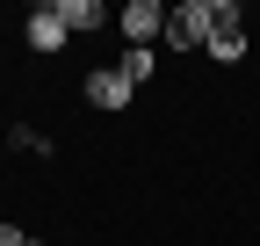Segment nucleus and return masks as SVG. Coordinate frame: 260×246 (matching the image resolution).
Wrapping results in <instances>:
<instances>
[{
    "instance_id": "nucleus-1",
    "label": "nucleus",
    "mask_w": 260,
    "mask_h": 246,
    "mask_svg": "<svg viewBox=\"0 0 260 246\" xmlns=\"http://www.w3.org/2000/svg\"><path fill=\"white\" fill-rule=\"evenodd\" d=\"M210 58L217 66H239L246 58V8L239 0H210Z\"/></svg>"
},
{
    "instance_id": "nucleus-2",
    "label": "nucleus",
    "mask_w": 260,
    "mask_h": 246,
    "mask_svg": "<svg viewBox=\"0 0 260 246\" xmlns=\"http://www.w3.org/2000/svg\"><path fill=\"white\" fill-rule=\"evenodd\" d=\"M167 44L174 51H210V0H174L167 8Z\"/></svg>"
},
{
    "instance_id": "nucleus-3",
    "label": "nucleus",
    "mask_w": 260,
    "mask_h": 246,
    "mask_svg": "<svg viewBox=\"0 0 260 246\" xmlns=\"http://www.w3.org/2000/svg\"><path fill=\"white\" fill-rule=\"evenodd\" d=\"M116 29H123L130 51H152L159 37H167V8H159V0H130V8L116 15Z\"/></svg>"
},
{
    "instance_id": "nucleus-4",
    "label": "nucleus",
    "mask_w": 260,
    "mask_h": 246,
    "mask_svg": "<svg viewBox=\"0 0 260 246\" xmlns=\"http://www.w3.org/2000/svg\"><path fill=\"white\" fill-rule=\"evenodd\" d=\"M130 95H138V87L123 80V66H94V73H87V102H94V109L116 116V109H130Z\"/></svg>"
},
{
    "instance_id": "nucleus-5",
    "label": "nucleus",
    "mask_w": 260,
    "mask_h": 246,
    "mask_svg": "<svg viewBox=\"0 0 260 246\" xmlns=\"http://www.w3.org/2000/svg\"><path fill=\"white\" fill-rule=\"evenodd\" d=\"M51 15L65 22V37H87V29H109V22H116L102 0H51Z\"/></svg>"
},
{
    "instance_id": "nucleus-6",
    "label": "nucleus",
    "mask_w": 260,
    "mask_h": 246,
    "mask_svg": "<svg viewBox=\"0 0 260 246\" xmlns=\"http://www.w3.org/2000/svg\"><path fill=\"white\" fill-rule=\"evenodd\" d=\"M29 51H65V22L51 15V0H44V8H29Z\"/></svg>"
},
{
    "instance_id": "nucleus-7",
    "label": "nucleus",
    "mask_w": 260,
    "mask_h": 246,
    "mask_svg": "<svg viewBox=\"0 0 260 246\" xmlns=\"http://www.w3.org/2000/svg\"><path fill=\"white\" fill-rule=\"evenodd\" d=\"M159 73V51H123V80L138 87V80H152Z\"/></svg>"
},
{
    "instance_id": "nucleus-8",
    "label": "nucleus",
    "mask_w": 260,
    "mask_h": 246,
    "mask_svg": "<svg viewBox=\"0 0 260 246\" xmlns=\"http://www.w3.org/2000/svg\"><path fill=\"white\" fill-rule=\"evenodd\" d=\"M8 145H15V152H51V138L37 131V123H15V131H8Z\"/></svg>"
},
{
    "instance_id": "nucleus-9",
    "label": "nucleus",
    "mask_w": 260,
    "mask_h": 246,
    "mask_svg": "<svg viewBox=\"0 0 260 246\" xmlns=\"http://www.w3.org/2000/svg\"><path fill=\"white\" fill-rule=\"evenodd\" d=\"M0 246H29V232H22V225H8V218H0Z\"/></svg>"
},
{
    "instance_id": "nucleus-10",
    "label": "nucleus",
    "mask_w": 260,
    "mask_h": 246,
    "mask_svg": "<svg viewBox=\"0 0 260 246\" xmlns=\"http://www.w3.org/2000/svg\"><path fill=\"white\" fill-rule=\"evenodd\" d=\"M29 246H44V239H29Z\"/></svg>"
}]
</instances>
